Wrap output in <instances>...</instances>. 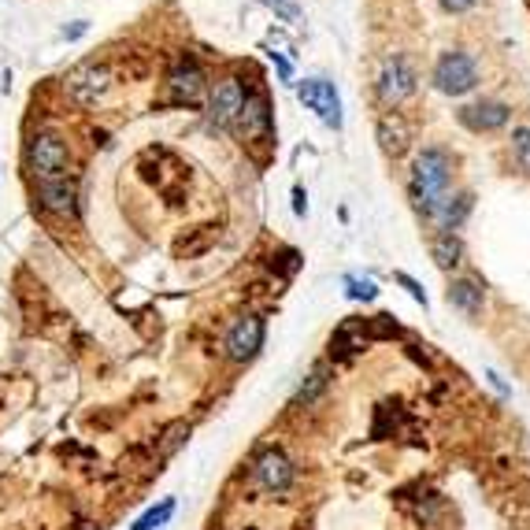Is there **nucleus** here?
<instances>
[{"label": "nucleus", "instance_id": "nucleus-7", "mask_svg": "<svg viewBox=\"0 0 530 530\" xmlns=\"http://www.w3.org/2000/svg\"><path fill=\"white\" fill-rule=\"evenodd\" d=\"M412 93H416V71L409 67V59H400V56L386 59V67L379 75V97L386 104H400Z\"/></svg>", "mask_w": 530, "mask_h": 530}, {"label": "nucleus", "instance_id": "nucleus-2", "mask_svg": "<svg viewBox=\"0 0 530 530\" xmlns=\"http://www.w3.org/2000/svg\"><path fill=\"white\" fill-rule=\"evenodd\" d=\"M430 82H434V89H438V93H445V97H463V93L475 89L479 67H475V59L467 52H445L438 64H434Z\"/></svg>", "mask_w": 530, "mask_h": 530}, {"label": "nucleus", "instance_id": "nucleus-13", "mask_svg": "<svg viewBox=\"0 0 530 530\" xmlns=\"http://www.w3.org/2000/svg\"><path fill=\"white\" fill-rule=\"evenodd\" d=\"M38 197H41V204H45L52 215H75V211H78L75 182H67L64 175H59V178H41Z\"/></svg>", "mask_w": 530, "mask_h": 530}, {"label": "nucleus", "instance_id": "nucleus-4", "mask_svg": "<svg viewBox=\"0 0 530 530\" xmlns=\"http://www.w3.org/2000/svg\"><path fill=\"white\" fill-rule=\"evenodd\" d=\"M223 349H227V360L248 364V360H253V356L264 349V319H260V316H241V319L227 330Z\"/></svg>", "mask_w": 530, "mask_h": 530}, {"label": "nucleus", "instance_id": "nucleus-11", "mask_svg": "<svg viewBox=\"0 0 530 530\" xmlns=\"http://www.w3.org/2000/svg\"><path fill=\"white\" fill-rule=\"evenodd\" d=\"M241 104H245V89H241V82H238V78H223L220 85L211 89L208 115H211L215 127H234V119H238Z\"/></svg>", "mask_w": 530, "mask_h": 530}, {"label": "nucleus", "instance_id": "nucleus-12", "mask_svg": "<svg viewBox=\"0 0 530 530\" xmlns=\"http://www.w3.org/2000/svg\"><path fill=\"white\" fill-rule=\"evenodd\" d=\"M201 93H204V75H201V67L193 64V59H182V64L167 75V97H171L175 104H193Z\"/></svg>", "mask_w": 530, "mask_h": 530}, {"label": "nucleus", "instance_id": "nucleus-16", "mask_svg": "<svg viewBox=\"0 0 530 530\" xmlns=\"http://www.w3.org/2000/svg\"><path fill=\"white\" fill-rule=\"evenodd\" d=\"M467 211H472V193H460V197H442L438 211H434V220L442 223V230H456V227L467 220Z\"/></svg>", "mask_w": 530, "mask_h": 530}, {"label": "nucleus", "instance_id": "nucleus-5", "mask_svg": "<svg viewBox=\"0 0 530 530\" xmlns=\"http://www.w3.org/2000/svg\"><path fill=\"white\" fill-rule=\"evenodd\" d=\"M67 145L59 141L56 134H38L30 141V167H34L41 178H59L67 171Z\"/></svg>", "mask_w": 530, "mask_h": 530}, {"label": "nucleus", "instance_id": "nucleus-1", "mask_svg": "<svg viewBox=\"0 0 530 530\" xmlns=\"http://www.w3.org/2000/svg\"><path fill=\"white\" fill-rule=\"evenodd\" d=\"M449 178H453L449 152L423 148L416 156V164H412V197H416L419 211L430 215V220H434V211H438V204H442V197L449 190Z\"/></svg>", "mask_w": 530, "mask_h": 530}, {"label": "nucleus", "instance_id": "nucleus-21", "mask_svg": "<svg viewBox=\"0 0 530 530\" xmlns=\"http://www.w3.org/2000/svg\"><path fill=\"white\" fill-rule=\"evenodd\" d=\"M393 283H397V286H404V290H409V297H412L416 304H423V308H430V301H427V293H423V286L416 283V278H412V274H404V271H397V274H393Z\"/></svg>", "mask_w": 530, "mask_h": 530}, {"label": "nucleus", "instance_id": "nucleus-24", "mask_svg": "<svg viewBox=\"0 0 530 530\" xmlns=\"http://www.w3.org/2000/svg\"><path fill=\"white\" fill-rule=\"evenodd\" d=\"M293 211H297V215H304V211H308V197H304V190H301V185L293 190Z\"/></svg>", "mask_w": 530, "mask_h": 530}, {"label": "nucleus", "instance_id": "nucleus-22", "mask_svg": "<svg viewBox=\"0 0 530 530\" xmlns=\"http://www.w3.org/2000/svg\"><path fill=\"white\" fill-rule=\"evenodd\" d=\"M185 438H190V427H185V423H175V427L164 434V456H171Z\"/></svg>", "mask_w": 530, "mask_h": 530}, {"label": "nucleus", "instance_id": "nucleus-10", "mask_svg": "<svg viewBox=\"0 0 530 530\" xmlns=\"http://www.w3.org/2000/svg\"><path fill=\"white\" fill-rule=\"evenodd\" d=\"M456 119L463 122L467 130L490 134V130H501L508 122V104H501V101H475V104H463L456 112Z\"/></svg>", "mask_w": 530, "mask_h": 530}, {"label": "nucleus", "instance_id": "nucleus-8", "mask_svg": "<svg viewBox=\"0 0 530 530\" xmlns=\"http://www.w3.org/2000/svg\"><path fill=\"white\" fill-rule=\"evenodd\" d=\"M234 127L245 141H260V138L271 134V108H267L264 93H245V104L234 119Z\"/></svg>", "mask_w": 530, "mask_h": 530}, {"label": "nucleus", "instance_id": "nucleus-3", "mask_svg": "<svg viewBox=\"0 0 530 530\" xmlns=\"http://www.w3.org/2000/svg\"><path fill=\"white\" fill-rule=\"evenodd\" d=\"M297 97H301V104L308 112H316L323 119V127L341 130V97H337L334 82H327V78H304V82H297Z\"/></svg>", "mask_w": 530, "mask_h": 530}, {"label": "nucleus", "instance_id": "nucleus-14", "mask_svg": "<svg viewBox=\"0 0 530 530\" xmlns=\"http://www.w3.org/2000/svg\"><path fill=\"white\" fill-rule=\"evenodd\" d=\"M482 301H486V293H482V283H475V278H456L449 286V304H456L467 316H479Z\"/></svg>", "mask_w": 530, "mask_h": 530}, {"label": "nucleus", "instance_id": "nucleus-9", "mask_svg": "<svg viewBox=\"0 0 530 530\" xmlns=\"http://www.w3.org/2000/svg\"><path fill=\"white\" fill-rule=\"evenodd\" d=\"M108 85H112V75L101 64H78L67 75V93H71L78 104H93L97 97H104Z\"/></svg>", "mask_w": 530, "mask_h": 530}, {"label": "nucleus", "instance_id": "nucleus-25", "mask_svg": "<svg viewBox=\"0 0 530 530\" xmlns=\"http://www.w3.org/2000/svg\"><path fill=\"white\" fill-rule=\"evenodd\" d=\"M85 34V22H75L71 30H64V38H82Z\"/></svg>", "mask_w": 530, "mask_h": 530}, {"label": "nucleus", "instance_id": "nucleus-18", "mask_svg": "<svg viewBox=\"0 0 530 530\" xmlns=\"http://www.w3.org/2000/svg\"><path fill=\"white\" fill-rule=\"evenodd\" d=\"M171 512H175V501H171V497H167V501H160V505H156V508H148L130 530H156V526H164L167 519H171Z\"/></svg>", "mask_w": 530, "mask_h": 530}, {"label": "nucleus", "instance_id": "nucleus-17", "mask_svg": "<svg viewBox=\"0 0 530 530\" xmlns=\"http://www.w3.org/2000/svg\"><path fill=\"white\" fill-rule=\"evenodd\" d=\"M379 134H382V145L397 156V152H404V145H409V130H404V122L400 119H382V127H379Z\"/></svg>", "mask_w": 530, "mask_h": 530}, {"label": "nucleus", "instance_id": "nucleus-6", "mask_svg": "<svg viewBox=\"0 0 530 530\" xmlns=\"http://www.w3.org/2000/svg\"><path fill=\"white\" fill-rule=\"evenodd\" d=\"M253 479H256V486L267 490V493H286L290 482H293V463H290L286 453L267 449V453H260L256 463H253Z\"/></svg>", "mask_w": 530, "mask_h": 530}, {"label": "nucleus", "instance_id": "nucleus-15", "mask_svg": "<svg viewBox=\"0 0 530 530\" xmlns=\"http://www.w3.org/2000/svg\"><path fill=\"white\" fill-rule=\"evenodd\" d=\"M430 256H434V264H438L442 271L460 267V260H463V241L456 238V230H442L438 238H434V241H430Z\"/></svg>", "mask_w": 530, "mask_h": 530}, {"label": "nucleus", "instance_id": "nucleus-23", "mask_svg": "<svg viewBox=\"0 0 530 530\" xmlns=\"http://www.w3.org/2000/svg\"><path fill=\"white\" fill-rule=\"evenodd\" d=\"M472 4H475V0H442V8H445V12H467Z\"/></svg>", "mask_w": 530, "mask_h": 530}, {"label": "nucleus", "instance_id": "nucleus-19", "mask_svg": "<svg viewBox=\"0 0 530 530\" xmlns=\"http://www.w3.org/2000/svg\"><path fill=\"white\" fill-rule=\"evenodd\" d=\"M346 293H349V301H375L379 297V286H375V278L349 274L346 278Z\"/></svg>", "mask_w": 530, "mask_h": 530}, {"label": "nucleus", "instance_id": "nucleus-20", "mask_svg": "<svg viewBox=\"0 0 530 530\" xmlns=\"http://www.w3.org/2000/svg\"><path fill=\"white\" fill-rule=\"evenodd\" d=\"M512 148H516L519 167L530 175V127H516V130H512Z\"/></svg>", "mask_w": 530, "mask_h": 530}]
</instances>
